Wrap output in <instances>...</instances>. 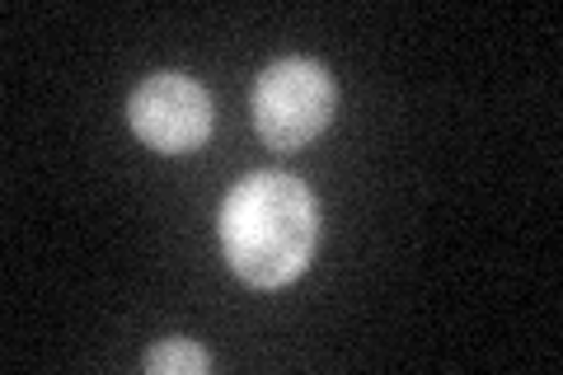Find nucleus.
Returning <instances> with one entry per match:
<instances>
[{"instance_id":"f257e3e1","label":"nucleus","mask_w":563,"mask_h":375,"mask_svg":"<svg viewBox=\"0 0 563 375\" xmlns=\"http://www.w3.org/2000/svg\"><path fill=\"white\" fill-rule=\"evenodd\" d=\"M314 240H320V211L310 188L291 174H250L221 207L225 263L258 291H277L301 277Z\"/></svg>"},{"instance_id":"f03ea898","label":"nucleus","mask_w":563,"mask_h":375,"mask_svg":"<svg viewBox=\"0 0 563 375\" xmlns=\"http://www.w3.org/2000/svg\"><path fill=\"white\" fill-rule=\"evenodd\" d=\"M333 76L310 57H282L254 85V128L273 151H301L333 118Z\"/></svg>"},{"instance_id":"7ed1b4c3","label":"nucleus","mask_w":563,"mask_h":375,"mask_svg":"<svg viewBox=\"0 0 563 375\" xmlns=\"http://www.w3.org/2000/svg\"><path fill=\"white\" fill-rule=\"evenodd\" d=\"M128 122H132V132L161 155L198 151L211 136V95L192 76L161 70V76H146L132 89Z\"/></svg>"},{"instance_id":"20e7f679","label":"nucleus","mask_w":563,"mask_h":375,"mask_svg":"<svg viewBox=\"0 0 563 375\" xmlns=\"http://www.w3.org/2000/svg\"><path fill=\"white\" fill-rule=\"evenodd\" d=\"M146 371L151 375H202L211 371V352H202L188 338H165L146 352Z\"/></svg>"}]
</instances>
